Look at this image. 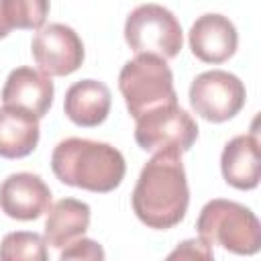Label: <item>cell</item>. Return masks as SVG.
<instances>
[{
  "label": "cell",
  "mask_w": 261,
  "mask_h": 261,
  "mask_svg": "<svg viewBox=\"0 0 261 261\" xmlns=\"http://www.w3.org/2000/svg\"><path fill=\"white\" fill-rule=\"evenodd\" d=\"M130 202L137 218L149 228L167 230L179 224L190 204L181 153L173 149L155 151L139 173Z\"/></svg>",
  "instance_id": "6da1fadb"
},
{
  "label": "cell",
  "mask_w": 261,
  "mask_h": 261,
  "mask_svg": "<svg viewBox=\"0 0 261 261\" xmlns=\"http://www.w3.org/2000/svg\"><path fill=\"white\" fill-rule=\"evenodd\" d=\"M51 169L65 186L108 194L122 184L126 163L122 153L108 143L69 137L55 145Z\"/></svg>",
  "instance_id": "7a4b0ae2"
},
{
  "label": "cell",
  "mask_w": 261,
  "mask_h": 261,
  "mask_svg": "<svg viewBox=\"0 0 261 261\" xmlns=\"http://www.w3.org/2000/svg\"><path fill=\"white\" fill-rule=\"evenodd\" d=\"M196 230L208 245L237 255H253L261 247V224L255 212L239 202L214 198L200 210Z\"/></svg>",
  "instance_id": "3957f363"
},
{
  "label": "cell",
  "mask_w": 261,
  "mask_h": 261,
  "mask_svg": "<svg viewBox=\"0 0 261 261\" xmlns=\"http://www.w3.org/2000/svg\"><path fill=\"white\" fill-rule=\"evenodd\" d=\"M118 90L133 118H139L157 106L177 104L169 65L165 59L149 53H139L122 65L118 73Z\"/></svg>",
  "instance_id": "277c9868"
},
{
  "label": "cell",
  "mask_w": 261,
  "mask_h": 261,
  "mask_svg": "<svg viewBox=\"0 0 261 261\" xmlns=\"http://www.w3.org/2000/svg\"><path fill=\"white\" fill-rule=\"evenodd\" d=\"M124 41L139 55L149 53L161 59H173L184 45L181 24L171 10L161 4H141L126 16Z\"/></svg>",
  "instance_id": "5b68a950"
},
{
  "label": "cell",
  "mask_w": 261,
  "mask_h": 261,
  "mask_svg": "<svg viewBox=\"0 0 261 261\" xmlns=\"http://www.w3.org/2000/svg\"><path fill=\"white\" fill-rule=\"evenodd\" d=\"M198 139V124L181 106L165 104L157 106L137 118L135 141L143 151L173 149L186 153Z\"/></svg>",
  "instance_id": "8992f818"
},
{
  "label": "cell",
  "mask_w": 261,
  "mask_h": 261,
  "mask_svg": "<svg viewBox=\"0 0 261 261\" xmlns=\"http://www.w3.org/2000/svg\"><path fill=\"white\" fill-rule=\"evenodd\" d=\"M247 100L245 84L230 71L210 69L194 77L190 86V104L198 116L208 122H224L241 112Z\"/></svg>",
  "instance_id": "52a82bcc"
},
{
  "label": "cell",
  "mask_w": 261,
  "mask_h": 261,
  "mask_svg": "<svg viewBox=\"0 0 261 261\" xmlns=\"http://www.w3.org/2000/svg\"><path fill=\"white\" fill-rule=\"evenodd\" d=\"M31 53L39 71L53 77H63L82 67L86 51L80 35L61 22L41 27L31 43Z\"/></svg>",
  "instance_id": "ba28073f"
},
{
  "label": "cell",
  "mask_w": 261,
  "mask_h": 261,
  "mask_svg": "<svg viewBox=\"0 0 261 261\" xmlns=\"http://www.w3.org/2000/svg\"><path fill=\"white\" fill-rule=\"evenodd\" d=\"M0 208L14 220H37L51 208V190L37 173H10L0 184Z\"/></svg>",
  "instance_id": "9c48e42d"
},
{
  "label": "cell",
  "mask_w": 261,
  "mask_h": 261,
  "mask_svg": "<svg viewBox=\"0 0 261 261\" xmlns=\"http://www.w3.org/2000/svg\"><path fill=\"white\" fill-rule=\"evenodd\" d=\"M53 94L55 88L49 75L22 65L8 73L0 98L4 106H14L43 118L53 104Z\"/></svg>",
  "instance_id": "30bf717a"
},
{
  "label": "cell",
  "mask_w": 261,
  "mask_h": 261,
  "mask_svg": "<svg viewBox=\"0 0 261 261\" xmlns=\"http://www.w3.org/2000/svg\"><path fill=\"white\" fill-rule=\"evenodd\" d=\"M190 49L204 63H224L230 59L239 45L234 24L216 12H208L196 18L190 29Z\"/></svg>",
  "instance_id": "8fae6325"
},
{
  "label": "cell",
  "mask_w": 261,
  "mask_h": 261,
  "mask_svg": "<svg viewBox=\"0 0 261 261\" xmlns=\"http://www.w3.org/2000/svg\"><path fill=\"white\" fill-rule=\"evenodd\" d=\"M220 171L228 186L237 190H253L261 177V149L255 135H237L220 155Z\"/></svg>",
  "instance_id": "7c38bea8"
},
{
  "label": "cell",
  "mask_w": 261,
  "mask_h": 261,
  "mask_svg": "<svg viewBox=\"0 0 261 261\" xmlns=\"http://www.w3.org/2000/svg\"><path fill=\"white\" fill-rule=\"evenodd\" d=\"M112 106L110 90L98 80H80L67 88L63 110L65 116L77 126H98L106 120Z\"/></svg>",
  "instance_id": "4fadbf2b"
},
{
  "label": "cell",
  "mask_w": 261,
  "mask_h": 261,
  "mask_svg": "<svg viewBox=\"0 0 261 261\" xmlns=\"http://www.w3.org/2000/svg\"><path fill=\"white\" fill-rule=\"evenodd\" d=\"M39 118L14 106L0 108V157L20 159L39 145Z\"/></svg>",
  "instance_id": "5bb4252c"
},
{
  "label": "cell",
  "mask_w": 261,
  "mask_h": 261,
  "mask_svg": "<svg viewBox=\"0 0 261 261\" xmlns=\"http://www.w3.org/2000/svg\"><path fill=\"white\" fill-rule=\"evenodd\" d=\"M90 226V206L75 198H63L47 210L45 243L53 249H63L84 237Z\"/></svg>",
  "instance_id": "9a60e30c"
},
{
  "label": "cell",
  "mask_w": 261,
  "mask_h": 261,
  "mask_svg": "<svg viewBox=\"0 0 261 261\" xmlns=\"http://www.w3.org/2000/svg\"><path fill=\"white\" fill-rule=\"evenodd\" d=\"M45 237L29 230L8 232L0 243V261H47Z\"/></svg>",
  "instance_id": "2e32d148"
},
{
  "label": "cell",
  "mask_w": 261,
  "mask_h": 261,
  "mask_svg": "<svg viewBox=\"0 0 261 261\" xmlns=\"http://www.w3.org/2000/svg\"><path fill=\"white\" fill-rule=\"evenodd\" d=\"M2 6L10 29L39 31L49 14V0H2Z\"/></svg>",
  "instance_id": "e0dca14e"
},
{
  "label": "cell",
  "mask_w": 261,
  "mask_h": 261,
  "mask_svg": "<svg viewBox=\"0 0 261 261\" xmlns=\"http://www.w3.org/2000/svg\"><path fill=\"white\" fill-rule=\"evenodd\" d=\"M61 261H69V259H90V261H102L104 259V249L92 241V239H75L73 243H69L67 247L61 249L59 253Z\"/></svg>",
  "instance_id": "ac0fdd59"
},
{
  "label": "cell",
  "mask_w": 261,
  "mask_h": 261,
  "mask_svg": "<svg viewBox=\"0 0 261 261\" xmlns=\"http://www.w3.org/2000/svg\"><path fill=\"white\" fill-rule=\"evenodd\" d=\"M169 259H206L210 261L214 257V251H212V245H208L206 241L202 239H188L184 243H179V247L175 251H171L167 255Z\"/></svg>",
  "instance_id": "d6986e66"
},
{
  "label": "cell",
  "mask_w": 261,
  "mask_h": 261,
  "mask_svg": "<svg viewBox=\"0 0 261 261\" xmlns=\"http://www.w3.org/2000/svg\"><path fill=\"white\" fill-rule=\"evenodd\" d=\"M10 31H12V29L8 27V22H6V18H4V6H2V0H0V39L8 37Z\"/></svg>",
  "instance_id": "ffe728a7"
}]
</instances>
